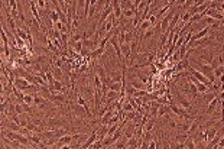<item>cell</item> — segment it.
<instances>
[{"mask_svg": "<svg viewBox=\"0 0 224 149\" xmlns=\"http://www.w3.org/2000/svg\"><path fill=\"white\" fill-rule=\"evenodd\" d=\"M194 64H197V67H198V70L201 71L202 74L206 75V77H208L211 81H216V75H214V68H213V65L211 64H207V62H201V61H198V60H195L194 61Z\"/></svg>", "mask_w": 224, "mask_h": 149, "instance_id": "1", "label": "cell"}, {"mask_svg": "<svg viewBox=\"0 0 224 149\" xmlns=\"http://www.w3.org/2000/svg\"><path fill=\"white\" fill-rule=\"evenodd\" d=\"M188 71H190L191 74L194 75V77L198 80V81L204 82V84H207L208 87H211V86H213V81H211V80H210L208 77H206V75L202 74V72H201L200 70H195L194 67H191V65H190V67H188Z\"/></svg>", "mask_w": 224, "mask_h": 149, "instance_id": "2", "label": "cell"}, {"mask_svg": "<svg viewBox=\"0 0 224 149\" xmlns=\"http://www.w3.org/2000/svg\"><path fill=\"white\" fill-rule=\"evenodd\" d=\"M175 98L178 100V103L181 104V107L187 109V110H191V109H192V106H194V104H192V101H190L187 97L182 96L181 93H175Z\"/></svg>", "mask_w": 224, "mask_h": 149, "instance_id": "3", "label": "cell"}, {"mask_svg": "<svg viewBox=\"0 0 224 149\" xmlns=\"http://www.w3.org/2000/svg\"><path fill=\"white\" fill-rule=\"evenodd\" d=\"M120 46H122V54H123V64H124V65H127L126 61L130 60V55H132L130 42H124V44H122Z\"/></svg>", "mask_w": 224, "mask_h": 149, "instance_id": "4", "label": "cell"}, {"mask_svg": "<svg viewBox=\"0 0 224 149\" xmlns=\"http://www.w3.org/2000/svg\"><path fill=\"white\" fill-rule=\"evenodd\" d=\"M218 106H220V98H218V97H214L213 100L210 101L208 104H207V109H206V114L208 116V114H211V113H214L216 112V109L218 107Z\"/></svg>", "mask_w": 224, "mask_h": 149, "instance_id": "5", "label": "cell"}, {"mask_svg": "<svg viewBox=\"0 0 224 149\" xmlns=\"http://www.w3.org/2000/svg\"><path fill=\"white\" fill-rule=\"evenodd\" d=\"M159 107H161V103H159V101L150 100L149 101V110H146V112H149L150 117H156L158 112H159Z\"/></svg>", "mask_w": 224, "mask_h": 149, "instance_id": "6", "label": "cell"}, {"mask_svg": "<svg viewBox=\"0 0 224 149\" xmlns=\"http://www.w3.org/2000/svg\"><path fill=\"white\" fill-rule=\"evenodd\" d=\"M29 84H30V82L28 81L26 78H23V77H16V78H15V87H16V88H19V90H22V91L26 88Z\"/></svg>", "mask_w": 224, "mask_h": 149, "instance_id": "7", "label": "cell"}, {"mask_svg": "<svg viewBox=\"0 0 224 149\" xmlns=\"http://www.w3.org/2000/svg\"><path fill=\"white\" fill-rule=\"evenodd\" d=\"M97 135H98V133H97V130L94 129V130L91 132V133H90V136H88V138H87L86 143H82V145H81V148H84V149H86V148H90V146L93 145L94 142L97 141Z\"/></svg>", "mask_w": 224, "mask_h": 149, "instance_id": "8", "label": "cell"}, {"mask_svg": "<svg viewBox=\"0 0 224 149\" xmlns=\"http://www.w3.org/2000/svg\"><path fill=\"white\" fill-rule=\"evenodd\" d=\"M124 148H139V143H138V138L136 136H132V138H129L126 141V143H124Z\"/></svg>", "mask_w": 224, "mask_h": 149, "instance_id": "9", "label": "cell"}, {"mask_svg": "<svg viewBox=\"0 0 224 149\" xmlns=\"http://www.w3.org/2000/svg\"><path fill=\"white\" fill-rule=\"evenodd\" d=\"M136 15V9H126L122 13V19H127V20H132Z\"/></svg>", "mask_w": 224, "mask_h": 149, "instance_id": "10", "label": "cell"}, {"mask_svg": "<svg viewBox=\"0 0 224 149\" xmlns=\"http://www.w3.org/2000/svg\"><path fill=\"white\" fill-rule=\"evenodd\" d=\"M188 82H190V93H191V97H192V98H197V97H198V93H200V91H198L197 86H195V82L190 81V80H188Z\"/></svg>", "mask_w": 224, "mask_h": 149, "instance_id": "11", "label": "cell"}, {"mask_svg": "<svg viewBox=\"0 0 224 149\" xmlns=\"http://www.w3.org/2000/svg\"><path fill=\"white\" fill-rule=\"evenodd\" d=\"M48 18L51 19V20H52L54 23L60 22V13H58V10H56V9H54V10H49Z\"/></svg>", "mask_w": 224, "mask_h": 149, "instance_id": "12", "label": "cell"}, {"mask_svg": "<svg viewBox=\"0 0 224 149\" xmlns=\"http://www.w3.org/2000/svg\"><path fill=\"white\" fill-rule=\"evenodd\" d=\"M155 30H156V29H155V26H150L149 29H148L145 34H143V36L140 38V42H142L143 39H149V38H152L153 35H155Z\"/></svg>", "mask_w": 224, "mask_h": 149, "instance_id": "13", "label": "cell"}, {"mask_svg": "<svg viewBox=\"0 0 224 149\" xmlns=\"http://www.w3.org/2000/svg\"><path fill=\"white\" fill-rule=\"evenodd\" d=\"M136 91H138V88H134L130 82H127V84H126V96L127 97H132V96H134V93H136Z\"/></svg>", "mask_w": 224, "mask_h": 149, "instance_id": "14", "label": "cell"}, {"mask_svg": "<svg viewBox=\"0 0 224 149\" xmlns=\"http://www.w3.org/2000/svg\"><path fill=\"white\" fill-rule=\"evenodd\" d=\"M51 68H52V74H54V77H55L56 80H62V71H61V70H62V68L54 67V65H52V67H51Z\"/></svg>", "mask_w": 224, "mask_h": 149, "instance_id": "15", "label": "cell"}, {"mask_svg": "<svg viewBox=\"0 0 224 149\" xmlns=\"http://www.w3.org/2000/svg\"><path fill=\"white\" fill-rule=\"evenodd\" d=\"M184 143H185V148H190V149H195V148H197V145L194 143V139L191 138V135L188 136L187 139H185V142H184Z\"/></svg>", "mask_w": 224, "mask_h": 149, "instance_id": "16", "label": "cell"}, {"mask_svg": "<svg viewBox=\"0 0 224 149\" xmlns=\"http://www.w3.org/2000/svg\"><path fill=\"white\" fill-rule=\"evenodd\" d=\"M223 74H224V65H218V67L214 68V75H216V78H220Z\"/></svg>", "mask_w": 224, "mask_h": 149, "instance_id": "17", "label": "cell"}, {"mask_svg": "<svg viewBox=\"0 0 224 149\" xmlns=\"http://www.w3.org/2000/svg\"><path fill=\"white\" fill-rule=\"evenodd\" d=\"M34 98H35V94L26 93V94H25V98H23V101H25V103H28V104H34Z\"/></svg>", "mask_w": 224, "mask_h": 149, "instance_id": "18", "label": "cell"}, {"mask_svg": "<svg viewBox=\"0 0 224 149\" xmlns=\"http://www.w3.org/2000/svg\"><path fill=\"white\" fill-rule=\"evenodd\" d=\"M153 126H155V117H150V119L148 120V123L145 125V130H150V132H152Z\"/></svg>", "mask_w": 224, "mask_h": 149, "instance_id": "19", "label": "cell"}, {"mask_svg": "<svg viewBox=\"0 0 224 149\" xmlns=\"http://www.w3.org/2000/svg\"><path fill=\"white\" fill-rule=\"evenodd\" d=\"M72 46H74V48H72V49H74L75 52H77V54H80V52H81V51H82V41L74 42V44H72Z\"/></svg>", "mask_w": 224, "mask_h": 149, "instance_id": "20", "label": "cell"}, {"mask_svg": "<svg viewBox=\"0 0 224 149\" xmlns=\"http://www.w3.org/2000/svg\"><path fill=\"white\" fill-rule=\"evenodd\" d=\"M202 18H204V16H202L201 13H195V15L190 19V23H197V22H200Z\"/></svg>", "mask_w": 224, "mask_h": 149, "instance_id": "21", "label": "cell"}, {"mask_svg": "<svg viewBox=\"0 0 224 149\" xmlns=\"http://www.w3.org/2000/svg\"><path fill=\"white\" fill-rule=\"evenodd\" d=\"M16 113H18V114H23V113H26V112H25V107H23V104H22V103H18V101H16Z\"/></svg>", "mask_w": 224, "mask_h": 149, "instance_id": "22", "label": "cell"}, {"mask_svg": "<svg viewBox=\"0 0 224 149\" xmlns=\"http://www.w3.org/2000/svg\"><path fill=\"white\" fill-rule=\"evenodd\" d=\"M194 4H195V0H187V2H185V4L182 6V9H184V10H187V9L192 8Z\"/></svg>", "mask_w": 224, "mask_h": 149, "instance_id": "23", "label": "cell"}, {"mask_svg": "<svg viewBox=\"0 0 224 149\" xmlns=\"http://www.w3.org/2000/svg\"><path fill=\"white\" fill-rule=\"evenodd\" d=\"M149 22L152 23V25H156V22H158L156 15H150V16H149Z\"/></svg>", "mask_w": 224, "mask_h": 149, "instance_id": "24", "label": "cell"}, {"mask_svg": "<svg viewBox=\"0 0 224 149\" xmlns=\"http://www.w3.org/2000/svg\"><path fill=\"white\" fill-rule=\"evenodd\" d=\"M148 148H149V149H153V148H158V143H156V142H155V138H153V139H152V141H150V142H149V145H148Z\"/></svg>", "mask_w": 224, "mask_h": 149, "instance_id": "25", "label": "cell"}]
</instances>
